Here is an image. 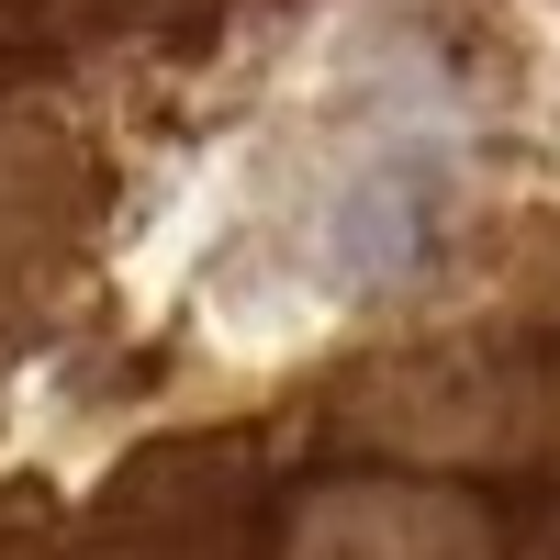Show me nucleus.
I'll list each match as a JSON object with an SVG mask.
<instances>
[{
  "label": "nucleus",
  "instance_id": "nucleus-1",
  "mask_svg": "<svg viewBox=\"0 0 560 560\" xmlns=\"http://www.w3.org/2000/svg\"><path fill=\"white\" fill-rule=\"evenodd\" d=\"M459 191V90L427 57H359L337 102L303 124L258 213V325H314L370 303L438 247V213Z\"/></svg>",
  "mask_w": 560,
  "mask_h": 560
},
{
  "label": "nucleus",
  "instance_id": "nucleus-2",
  "mask_svg": "<svg viewBox=\"0 0 560 560\" xmlns=\"http://www.w3.org/2000/svg\"><path fill=\"white\" fill-rule=\"evenodd\" d=\"M292 560H493V549L471 504H448L427 482H359L292 527Z\"/></svg>",
  "mask_w": 560,
  "mask_h": 560
}]
</instances>
